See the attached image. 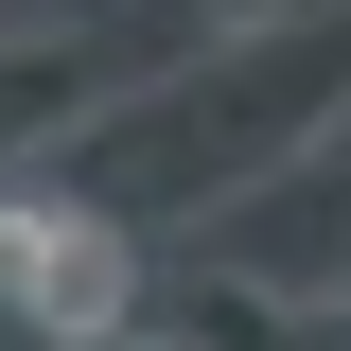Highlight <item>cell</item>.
I'll list each match as a JSON object with an SVG mask.
<instances>
[{
  "instance_id": "obj_1",
  "label": "cell",
  "mask_w": 351,
  "mask_h": 351,
  "mask_svg": "<svg viewBox=\"0 0 351 351\" xmlns=\"http://www.w3.org/2000/svg\"><path fill=\"white\" fill-rule=\"evenodd\" d=\"M0 299H18V316H123V246H106L88 211L0 193Z\"/></svg>"
}]
</instances>
